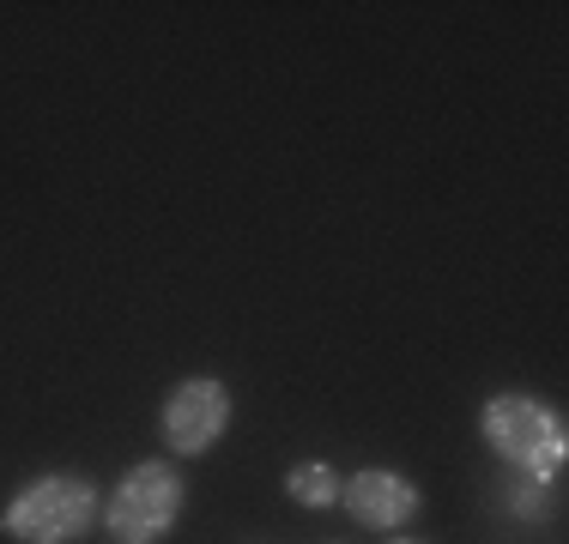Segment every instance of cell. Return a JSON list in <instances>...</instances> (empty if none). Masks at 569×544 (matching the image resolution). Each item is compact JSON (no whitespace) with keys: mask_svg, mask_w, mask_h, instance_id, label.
Instances as JSON below:
<instances>
[{"mask_svg":"<svg viewBox=\"0 0 569 544\" xmlns=\"http://www.w3.org/2000/svg\"><path fill=\"white\" fill-rule=\"evenodd\" d=\"M230 424V393L224 381L194 375V381H176L170 400H164V442L176 454H207L212 442Z\"/></svg>","mask_w":569,"mask_h":544,"instance_id":"obj_4","label":"cell"},{"mask_svg":"<svg viewBox=\"0 0 569 544\" xmlns=\"http://www.w3.org/2000/svg\"><path fill=\"white\" fill-rule=\"evenodd\" d=\"M91 521H98V490L86 478H61V472L31 478L0 514V526L19 544H73Z\"/></svg>","mask_w":569,"mask_h":544,"instance_id":"obj_1","label":"cell"},{"mask_svg":"<svg viewBox=\"0 0 569 544\" xmlns=\"http://www.w3.org/2000/svg\"><path fill=\"white\" fill-rule=\"evenodd\" d=\"M485 442H491L515 472H527L533 484L558 478V466H563L558 412H546V405L527 400V393H503V400L485 405Z\"/></svg>","mask_w":569,"mask_h":544,"instance_id":"obj_2","label":"cell"},{"mask_svg":"<svg viewBox=\"0 0 569 544\" xmlns=\"http://www.w3.org/2000/svg\"><path fill=\"white\" fill-rule=\"evenodd\" d=\"M176 514H182V478L164 460L133 466L103 502V526H110L116 544H158L176 526Z\"/></svg>","mask_w":569,"mask_h":544,"instance_id":"obj_3","label":"cell"},{"mask_svg":"<svg viewBox=\"0 0 569 544\" xmlns=\"http://www.w3.org/2000/svg\"><path fill=\"white\" fill-rule=\"evenodd\" d=\"M284 490H291L303 508H328V502H340V472L321 466V460H303V466L284 472Z\"/></svg>","mask_w":569,"mask_h":544,"instance_id":"obj_6","label":"cell"},{"mask_svg":"<svg viewBox=\"0 0 569 544\" xmlns=\"http://www.w3.org/2000/svg\"><path fill=\"white\" fill-rule=\"evenodd\" d=\"M340 502L351 508V521H358V526H376V533H388V526H406V521L418 514V490H412V478H400V472H382V466H370V472H358V478H346Z\"/></svg>","mask_w":569,"mask_h":544,"instance_id":"obj_5","label":"cell"},{"mask_svg":"<svg viewBox=\"0 0 569 544\" xmlns=\"http://www.w3.org/2000/svg\"><path fill=\"white\" fill-rule=\"evenodd\" d=\"M400 544H418V538H400Z\"/></svg>","mask_w":569,"mask_h":544,"instance_id":"obj_7","label":"cell"}]
</instances>
